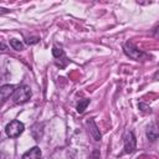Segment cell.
Here are the masks:
<instances>
[{
	"label": "cell",
	"mask_w": 159,
	"mask_h": 159,
	"mask_svg": "<svg viewBox=\"0 0 159 159\" xmlns=\"http://www.w3.org/2000/svg\"><path fill=\"white\" fill-rule=\"evenodd\" d=\"M31 98V89L29 86H19L14 94H12V101L16 103V104H22V103H26L29 99Z\"/></svg>",
	"instance_id": "cell-1"
},
{
	"label": "cell",
	"mask_w": 159,
	"mask_h": 159,
	"mask_svg": "<svg viewBox=\"0 0 159 159\" xmlns=\"http://www.w3.org/2000/svg\"><path fill=\"white\" fill-rule=\"evenodd\" d=\"M25 129V125L24 123H21L20 120H11L6 128H5V132H6V135L10 137V138H16L19 137Z\"/></svg>",
	"instance_id": "cell-2"
},
{
	"label": "cell",
	"mask_w": 159,
	"mask_h": 159,
	"mask_svg": "<svg viewBox=\"0 0 159 159\" xmlns=\"http://www.w3.org/2000/svg\"><path fill=\"white\" fill-rule=\"evenodd\" d=\"M124 52H125V55L127 56H129L130 58H133V60H135V61H139V60H143L144 57H147V55L143 52V51H140V50H138L137 47H134L132 43H125L124 45Z\"/></svg>",
	"instance_id": "cell-3"
},
{
	"label": "cell",
	"mask_w": 159,
	"mask_h": 159,
	"mask_svg": "<svg viewBox=\"0 0 159 159\" xmlns=\"http://www.w3.org/2000/svg\"><path fill=\"white\" fill-rule=\"evenodd\" d=\"M135 147H137L135 135H134V133L132 130H129L124 135V153H127V154L133 153L135 150Z\"/></svg>",
	"instance_id": "cell-4"
},
{
	"label": "cell",
	"mask_w": 159,
	"mask_h": 159,
	"mask_svg": "<svg viewBox=\"0 0 159 159\" xmlns=\"http://www.w3.org/2000/svg\"><path fill=\"white\" fill-rule=\"evenodd\" d=\"M87 125H88V130H89L91 135L93 137V139H94V140H101L102 135H101L99 129H98V127L96 125V123H94V120H93L92 118H91L89 120H87Z\"/></svg>",
	"instance_id": "cell-5"
},
{
	"label": "cell",
	"mask_w": 159,
	"mask_h": 159,
	"mask_svg": "<svg viewBox=\"0 0 159 159\" xmlns=\"http://www.w3.org/2000/svg\"><path fill=\"white\" fill-rule=\"evenodd\" d=\"M41 158V149L39 147H34L30 150L25 152L21 159H40Z\"/></svg>",
	"instance_id": "cell-6"
},
{
	"label": "cell",
	"mask_w": 159,
	"mask_h": 159,
	"mask_svg": "<svg viewBox=\"0 0 159 159\" xmlns=\"http://www.w3.org/2000/svg\"><path fill=\"white\" fill-rule=\"evenodd\" d=\"M147 137L150 142H154L159 138V127L157 124H150L147 128Z\"/></svg>",
	"instance_id": "cell-7"
},
{
	"label": "cell",
	"mask_w": 159,
	"mask_h": 159,
	"mask_svg": "<svg viewBox=\"0 0 159 159\" xmlns=\"http://www.w3.org/2000/svg\"><path fill=\"white\" fill-rule=\"evenodd\" d=\"M14 92H15V86H12V84H4V86H1L0 93H1L2 102H5L11 94H14Z\"/></svg>",
	"instance_id": "cell-8"
},
{
	"label": "cell",
	"mask_w": 159,
	"mask_h": 159,
	"mask_svg": "<svg viewBox=\"0 0 159 159\" xmlns=\"http://www.w3.org/2000/svg\"><path fill=\"white\" fill-rule=\"evenodd\" d=\"M10 46H11L14 50H16V51H20V50L24 48L22 42H20V40H16V39H11V40H10Z\"/></svg>",
	"instance_id": "cell-9"
},
{
	"label": "cell",
	"mask_w": 159,
	"mask_h": 159,
	"mask_svg": "<svg viewBox=\"0 0 159 159\" xmlns=\"http://www.w3.org/2000/svg\"><path fill=\"white\" fill-rule=\"evenodd\" d=\"M88 103H89V99H87V98L80 101V103L77 104V112H78V113H83V111L87 108Z\"/></svg>",
	"instance_id": "cell-10"
},
{
	"label": "cell",
	"mask_w": 159,
	"mask_h": 159,
	"mask_svg": "<svg viewBox=\"0 0 159 159\" xmlns=\"http://www.w3.org/2000/svg\"><path fill=\"white\" fill-rule=\"evenodd\" d=\"M52 55L56 57V58H60V57H65V53L61 48H57V47H53L52 50Z\"/></svg>",
	"instance_id": "cell-11"
},
{
	"label": "cell",
	"mask_w": 159,
	"mask_h": 159,
	"mask_svg": "<svg viewBox=\"0 0 159 159\" xmlns=\"http://www.w3.org/2000/svg\"><path fill=\"white\" fill-rule=\"evenodd\" d=\"M37 41H39V37H31V39L29 37V39L26 40V43H29V45H30V43H36Z\"/></svg>",
	"instance_id": "cell-12"
},
{
	"label": "cell",
	"mask_w": 159,
	"mask_h": 159,
	"mask_svg": "<svg viewBox=\"0 0 159 159\" xmlns=\"http://www.w3.org/2000/svg\"><path fill=\"white\" fill-rule=\"evenodd\" d=\"M154 35H155V36H159V26H157V27L154 29Z\"/></svg>",
	"instance_id": "cell-13"
}]
</instances>
